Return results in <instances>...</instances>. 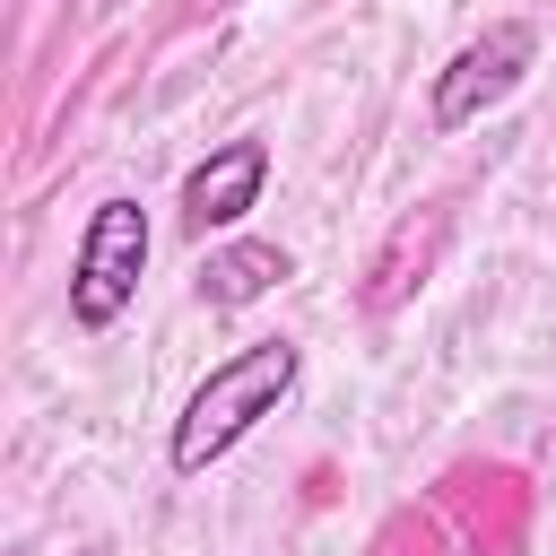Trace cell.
<instances>
[{
  "instance_id": "6da1fadb",
  "label": "cell",
  "mask_w": 556,
  "mask_h": 556,
  "mask_svg": "<svg viewBox=\"0 0 556 556\" xmlns=\"http://www.w3.org/2000/svg\"><path fill=\"white\" fill-rule=\"evenodd\" d=\"M295 374H304L295 339H252V348L217 356V365L200 374V391L182 400V417H174V434H165V460H174L182 478H200V469L226 460L261 417H278V400L295 391Z\"/></svg>"
},
{
  "instance_id": "5b68a950",
  "label": "cell",
  "mask_w": 556,
  "mask_h": 556,
  "mask_svg": "<svg viewBox=\"0 0 556 556\" xmlns=\"http://www.w3.org/2000/svg\"><path fill=\"white\" fill-rule=\"evenodd\" d=\"M452 243V208H408L391 235H382V252L365 261V287H356V304L382 321V313H400L417 287H426V269H434V252Z\"/></svg>"
},
{
  "instance_id": "7a4b0ae2",
  "label": "cell",
  "mask_w": 556,
  "mask_h": 556,
  "mask_svg": "<svg viewBox=\"0 0 556 556\" xmlns=\"http://www.w3.org/2000/svg\"><path fill=\"white\" fill-rule=\"evenodd\" d=\"M148 208L130 191L96 200L87 208V235L70 252V321L78 330H113L130 304H139V278H148Z\"/></svg>"
},
{
  "instance_id": "3957f363",
  "label": "cell",
  "mask_w": 556,
  "mask_h": 556,
  "mask_svg": "<svg viewBox=\"0 0 556 556\" xmlns=\"http://www.w3.org/2000/svg\"><path fill=\"white\" fill-rule=\"evenodd\" d=\"M530 70H539V26H530V17H495L486 35H469V43L434 70V96H426L434 130H469V122H486Z\"/></svg>"
},
{
  "instance_id": "8992f818",
  "label": "cell",
  "mask_w": 556,
  "mask_h": 556,
  "mask_svg": "<svg viewBox=\"0 0 556 556\" xmlns=\"http://www.w3.org/2000/svg\"><path fill=\"white\" fill-rule=\"evenodd\" d=\"M287 278H295L287 243L235 235V243H217V252L200 261V304H217V313H243V304H261V295H269V287H287Z\"/></svg>"
},
{
  "instance_id": "277c9868",
  "label": "cell",
  "mask_w": 556,
  "mask_h": 556,
  "mask_svg": "<svg viewBox=\"0 0 556 556\" xmlns=\"http://www.w3.org/2000/svg\"><path fill=\"white\" fill-rule=\"evenodd\" d=\"M261 182H269V139H226L208 148L191 174H182V226L191 235H226L261 208Z\"/></svg>"
}]
</instances>
